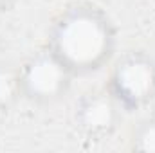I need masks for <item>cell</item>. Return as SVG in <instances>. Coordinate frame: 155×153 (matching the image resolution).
I'll use <instances>...</instances> for the list:
<instances>
[{
	"instance_id": "obj_1",
	"label": "cell",
	"mask_w": 155,
	"mask_h": 153,
	"mask_svg": "<svg viewBox=\"0 0 155 153\" xmlns=\"http://www.w3.org/2000/svg\"><path fill=\"white\" fill-rule=\"evenodd\" d=\"M45 45L74 77H88L105 70L116 58L117 27L101 5L78 0L54 15Z\"/></svg>"
},
{
	"instance_id": "obj_2",
	"label": "cell",
	"mask_w": 155,
	"mask_h": 153,
	"mask_svg": "<svg viewBox=\"0 0 155 153\" xmlns=\"http://www.w3.org/2000/svg\"><path fill=\"white\" fill-rule=\"evenodd\" d=\"M105 88L124 110L141 112L155 103V56L143 49H128L112 60Z\"/></svg>"
},
{
	"instance_id": "obj_3",
	"label": "cell",
	"mask_w": 155,
	"mask_h": 153,
	"mask_svg": "<svg viewBox=\"0 0 155 153\" xmlns=\"http://www.w3.org/2000/svg\"><path fill=\"white\" fill-rule=\"evenodd\" d=\"M18 74L22 101L40 108L63 101L76 79L47 45L40 47L18 65Z\"/></svg>"
},
{
	"instance_id": "obj_4",
	"label": "cell",
	"mask_w": 155,
	"mask_h": 153,
	"mask_svg": "<svg viewBox=\"0 0 155 153\" xmlns=\"http://www.w3.org/2000/svg\"><path fill=\"white\" fill-rule=\"evenodd\" d=\"M124 110L105 86L92 88L76 99L72 108V122L85 139L107 141L119 130Z\"/></svg>"
},
{
	"instance_id": "obj_5",
	"label": "cell",
	"mask_w": 155,
	"mask_h": 153,
	"mask_svg": "<svg viewBox=\"0 0 155 153\" xmlns=\"http://www.w3.org/2000/svg\"><path fill=\"white\" fill-rule=\"evenodd\" d=\"M18 101H22L18 65L0 60V112L13 108Z\"/></svg>"
},
{
	"instance_id": "obj_6",
	"label": "cell",
	"mask_w": 155,
	"mask_h": 153,
	"mask_svg": "<svg viewBox=\"0 0 155 153\" xmlns=\"http://www.w3.org/2000/svg\"><path fill=\"white\" fill-rule=\"evenodd\" d=\"M126 146L130 151L155 153V114L139 119L130 128Z\"/></svg>"
},
{
	"instance_id": "obj_7",
	"label": "cell",
	"mask_w": 155,
	"mask_h": 153,
	"mask_svg": "<svg viewBox=\"0 0 155 153\" xmlns=\"http://www.w3.org/2000/svg\"><path fill=\"white\" fill-rule=\"evenodd\" d=\"M16 2H18V0H0V15L9 13V11L16 5Z\"/></svg>"
}]
</instances>
